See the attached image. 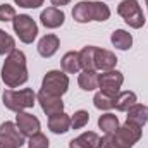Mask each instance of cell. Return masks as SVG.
<instances>
[{"label":"cell","mask_w":148,"mask_h":148,"mask_svg":"<svg viewBox=\"0 0 148 148\" xmlns=\"http://www.w3.org/2000/svg\"><path fill=\"white\" fill-rule=\"evenodd\" d=\"M16 17V9L9 3H2L0 5V21L7 23V21H14Z\"/></svg>","instance_id":"cell-28"},{"label":"cell","mask_w":148,"mask_h":148,"mask_svg":"<svg viewBox=\"0 0 148 148\" xmlns=\"http://www.w3.org/2000/svg\"><path fill=\"white\" fill-rule=\"evenodd\" d=\"M124 83V76L119 71H103L102 74H98V88L102 91H107L112 95H119V90Z\"/></svg>","instance_id":"cell-9"},{"label":"cell","mask_w":148,"mask_h":148,"mask_svg":"<svg viewBox=\"0 0 148 148\" xmlns=\"http://www.w3.org/2000/svg\"><path fill=\"white\" fill-rule=\"evenodd\" d=\"M59 47H60V41H59V38L55 35H45L38 41V53L41 57L48 59V57H52L59 50Z\"/></svg>","instance_id":"cell-16"},{"label":"cell","mask_w":148,"mask_h":148,"mask_svg":"<svg viewBox=\"0 0 148 148\" xmlns=\"http://www.w3.org/2000/svg\"><path fill=\"white\" fill-rule=\"evenodd\" d=\"M62 71L67 74H76L79 73L81 64H79V52H67L62 57Z\"/></svg>","instance_id":"cell-22"},{"label":"cell","mask_w":148,"mask_h":148,"mask_svg":"<svg viewBox=\"0 0 148 148\" xmlns=\"http://www.w3.org/2000/svg\"><path fill=\"white\" fill-rule=\"evenodd\" d=\"M97 52L98 47L88 45L79 52V64L83 71H97Z\"/></svg>","instance_id":"cell-15"},{"label":"cell","mask_w":148,"mask_h":148,"mask_svg":"<svg viewBox=\"0 0 148 148\" xmlns=\"http://www.w3.org/2000/svg\"><path fill=\"white\" fill-rule=\"evenodd\" d=\"M110 41L112 45L115 48H119V50H129L131 45H133V36L126 29H115L110 36Z\"/></svg>","instance_id":"cell-19"},{"label":"cell","mask_w":148,"mask_h":148,"mask_svg":"<svg viewBox=\"0 0 148 148\" xmlns=\"http://www.w3.org/2000/svg\"><path fill=\"white\" fill-rule=\"evenodd\" d=\"M115 97L117 95H112V93H107V91H97L95 97H93V103L98 110H110L115 105Z\"/></svg>","instance_id":"cell-20"},{"label":"cell","mask_w":148,"mask_h":148,"mask_svg":"<svg viewBox=\"0 0 148 148\" xmlns=\"http://www.w3.org/2000/svg\"><path fill=\"white\" fill-rule=\"evenodd\" d=\"M40 21L45 28L48 29H55L60 28L66 21V14L59 9V7H47L45 10H41L40 14Z\"/></svg>","instance_id":"cell-12"},{"label":"cell","mask_w":148,"mask_h":148,"mask_svg":"<svg viewBox=\"0 0 148 148\" xmlns=\"http://www.w3.org/2000/svg\"><path fill=\"white\" fill-rule=\"evenodd\" d=\"M50 2H52V3H53L55 7H59V5L62 7V5H67V3H69L71 0H50Z\"/></svg>","instance_id":"cell-31"},{"label":"cell","mask_w":148,"mask_h":148,"mask_svg":"<svg viewBox=\"0 0 148 148\" xmlns=\"http://www.w3.org/2000/svg\"><path fill=\"white\" fill-rule=\"evenodd\" d=\"M12 28H14V33L17 35V38L23 43H33L35 38L38 36V24L28 14L16 16L12 21Z\"/></svg>","instance_id":"cell-5"},{"label":"cell","mask_w":148,"mask_h":148,"mask_svg":"<svg viewBox=\"0 0 148 148\" xmlns=\"http://www.w3.org/2000/svg\"><path fill=\"white\" fill-rule=\"evenodd\" d=\"M134 103H136V93L134 91H119V95L115 97V105L114 107L121 112H126Z\"/></svg>","instance_id":"cell-24"},{"label":"cell","mask_w":148,"mask_h":148,"mask_svg":"<svg viewBox=\"0 0 148 148\" xmlns=\"http://www.w3.org/2000/svg\"><path fill=\"white\" fill-rule=\"evenodd\" d=\"M24 145V134L16 122L5 121L0 124V148H21Z\"/></svg>","instance_id":"cell-7"},{"label":"cell","mask_w":148,"mask_h":148,"mask_svg":"<svg viewBox=\"0 0 148 148\" xmlns=\"http://www.w3.org/2000/svg\"><path fill=\"white\" fill-rule=\"evenodd\" d=\"M14 2L24 9H38L40 5H43V0H14Z\"/></svg>","instance_id":"cell-30"},{"label":"cell","mask_w":148,"mask_h":148,"mask_svg":"<svg viewBox=\"0 0 148 148\" xmlns=\"http://www.w3.org/2000/svg\"><path fill=\"white\" fill-rule=\"evenodd\" d=\"M12 50H16V40L3 29H0V55H9Z\"/></svg>","instance_id":"cell-25"},{"label":"cell","mask_w":148,"mask_h":148,"mask_svg":"<svg viewBox=\"0 0 148 148\" xmlns=\"http://www.w3.org/2000/svg\"><path fill=\"white\" fill-rule=\"evenodd\" d=\"M88 121H90V114L86 110H77L73 114V117H71V127L73 129H81V127H84L86 124H88Z\"/></svg>","instance_id":"cell-26"},{"label":"cell","mask_w":148,"mask_h":148,"mask_svg":"<svg viewBox=\"0 0 148 148\" xmlns=\"http://www.w3.org/2000/svg\"><path fill=\"white\" fill-rule=\"evenodd\" d=\"M73 17L76 23H90V21H98L103 23L110 17V9L107 3L103 2H90V0H83L77 5H74L73 9Z\"/></svg>","instance_id":"cell-2"},{"label":"cell","mask_w":148,"mask_h":148,"mask_svg":"<svg viewBox=\"0 0 148 148\" xmlns=\"http://www.w3.org/2000/svg\"><path fill=\"white\" fill-rule=\"evenodd\" d=\"M2 79L5 86L17 88L28 81V67H26V55L21 50H12L2 66Z\"/></svg>","instance_id":"cell-1"},{"label":"cell","mask_w":148,"mask_h":148,"mask_svg":"<svg viewBox=\"0 0 148 148\" xmlns=\"http://www.w3.org/2000/svg\"><path fill=\"white\" fill-rule=\"evenodd\" d=\"M126 112H127V117H126L127 122H133V124H136L140 127L148 122V109L145 105H141V103H134Z\"/></svg>","instance_id":"cell-17"},{"label":"cell","mask_w":148,"mask_h":148,"mask_svg":"<svg viewBox=\"0 0 148 148\" xmlns=\"http://www.w3.org/2000/svg\"><path fill=\"white\" fill-rule=\"evenodd\" d=\"M114 134H115V138L119 140V143L124 148H133L134 143H138L140 138H141V127L126 121V124L119 126V129Z\"/></svg>","instance_id":"cell-8"},{"label":"cell","mask_w":148,"mask_h":148,"mask_svg":"<svg viewBox=\"0 0 148 148\" xmlns=\"http://www.w3.org/2000/svg\"><path fill=\"white\" fill-rule=\"evenodd\" d=\"M67 88H69V77L64 71H48L41 81V90L55 97H62L67 91Z\"/></svg>","instance_id":"cell-6"},{"label":"cell","mask_w":148,"mask_h":148,"mask_svg":"<svg viewBox=\"0 0 148 148\" xmlns=\"http://www.w3.org/2000/svg\"><path fill=\"white\" fill-rule=\"evenodd\" d=\"M36 100L40 102L41 110L45 112L48 117L53 115V114L64 112V102H62V97H55V95H50V93L40 90V93L36 95Z\"/></svg>","instance_id":"cell-10"},{"label":"cell","mask_w":148,"mask_h":148,"mask_svg":"<svg viewBox=\"0 0 148 148\" xmlns=\"http://www.w3.org/2000/svg\"><path fill=\"white\" fill-rule=\"evenodd\" d=\"M3 105L12 112H24L26 109L35 107L36 103V93L31 88L24 90H5L2 95Z\"/></svg>","instance_id":"cell-3"},{"label":"cell","mask_w":148,"mask_h":148,"mask_svg":"<svg viewBox=\"0 0 148 148\" xmlns=\"http://www.w3.org/2000/svg\"><path fill=\"white\" fill-rule=\"evenodd\" d=\"M98 127L105 133V134H112L119 129V119L115 114H103L98 117Z\"/></svg>","instance_id":"cell-23"},{"label":"cell","mask_w":148,"mask_h":148,"mask_svg":"<svg viewBox=\"0 0 148 148\" xmlns=\"http://www.w3.org/2000/svg\"><path fill=\"white\" fill-rule=\"evenodd\" d=\"M16 124L19 127V131L24 134V136H33L40 133V121H38L36 115L29 114V112H17L16 115Z\"/></svg>","instance_id":"cell-11"},{"label":"cell","mask_w":148,"mask_h":148,"mask_svg":"<svg viewBox=\"0 0 148 148\" xmlns=\"http://www.w3.org/2000/svg\"><path fill=\"white\" fill-rule=\"evenodd\" d=\"M69 148H100V136L95 131H86L69 141Z\"/></svg>","instance_id":"cell-14"},{"label":"cell","mask_w":148,"mask_h":148,"mask_svg":"<svg viewBox=\"0 0 148 148\" xmlns=\"http://www.w3.org/2000/svg\"><path fill=\"white\" fill-rule=\"evenodd\" d=\"M48 129L55 134H66L71 129V117L66 112H59L48 117Z\"/></svg>","instance_id":"cell-13"},{"label":"cell","mask_w":148,"mask_h":148,"mask_svg":"<svg viewBox=\"0 0 148 148\" xmlns=\"http://www.w3.org/2000/svg\"><path fill=\"white\" fill-rule=\"evenodd\" d=\"M145 2H147V7H148V0H145Z\"/></svg>","instance_id":"cell-32"},{"label":"cell","mask_w":148,"mask_h":148,"mask_svg":"<svg viewBox=\"0 0 148 148\" xmlns=\"http://www.w3.org/2000/svg\"><path fill=\"white\" fill-rule=\"evenodd\" d=\"M117 14L126 21V24H129L134 29L143 28V24L147 21L138 0H122L117 7Z\"/></svg>","instance_id":"cell-4"},{"label":"cell","mask_w":148,"mask_h":148,"mask_svg":"<svg viewBox=\"0 0 148 148\" xmlns=\"http://www.w3.org/2000/svg\"><path fill=\"white\" fill-rule=\"evenodd\" d=\"M100 148H124V147L119 143V140L112 133V134H105L103 138H100Z\"/></svg>","instance_id":"cell-29"},{"label":"cell","mask_w":148,"mask_h":148,"mask_svg":"<svg viewBox=\"0 0 148 148\" xmlns=\"http://www.w3.org/2000/svg\"><path fill=\"white\" fill-rule=\"evenodd\" d=\"M28 147L29 148H48L50 147V141H48V138L43 133H36V134L29 136Z\"/></svg>","instance_id":"cell-27"},{"label":"cell","mask_w":148,"mask_h":148,"mask_svg":"<svg viewBox=\"0 0 148 148\" xmlns=\"http://www.w3.org/2000/svg\"><path fill=\"white\" fill-rule=\"evenodd\" d=\"M115 64H117V57L110 50L98 48V52H97V69H100L102 73L103 71H112L115 67Z\"/></svg>","instance_id":"cell-18"},{"label":"cell","mask_w":148,"mask_h":148,"mask_svg":"<svg viewBox=\"0 0 148 148\" xmlns=\"http://www.w3.org/2000/svg\"><path fill=\"white\" fill-rule=\"evenodd\" d=\"M77 84L84 91H91V90L98 88V74H97V71H83L77 77Z\"/></svg>","instance_id":"cell-21"}]
</instances>
